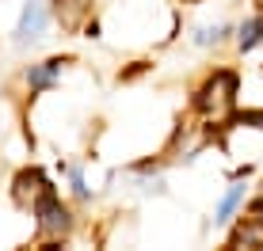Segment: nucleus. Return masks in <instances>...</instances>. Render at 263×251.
<instances>
[{
    "instance_id": "7ed1b4c3",
    "label": "nucleus",
    "mask_w": 263,
    "mask_h": 251,
    "mask_svg": "<svg viewBox=\"0 0 263 251\" xmlns=\"http://www.w3.org/2000/svg\"><path fill=\"white\" fill-rule=\"evenodd\" d=\"M46 191H53V186H50V179L42 175L39 168H23V172L15 175V183H12V194H15L20 205H34Z\"/></svg>"
},
{
    "instance_id": "20e7f679",
    "label": "nucleus",
    "mask_w": 263,
    "mask_h": 251,
    "mask_svg": "<svg viewBox=\"0 0 263 251\" xmlns=\"http://www.w3.org/2000/svg\"><path fill=\"white\" fill-rule=\"evenodd\" d=\"M46 31V0H27L20 23H15V42H34Z\"/></svg>"
},
{
    "instance_id": "f03ea898",
    "label": "nucleus",
    "mask_w": 263,
    "mask_h": 251,
    "mask_svg": "<svg viewBox=\"0 0 263 251\" xmlns=\"http://www.w3.org/2000/svg\"><path fill=\"white\" fill-rule=\"evenodd\" d=\"M34 217H39V232L50 236V240H61L72 228V217H69L65 205H61L58 191H46L39 202H34Z\"/></svg>"
},
{
    "instance_id": "1a4fd4ad",
    "label": "nucleus",
    "mask_w": 263,
    "mask_h": 251,
    "mask_svg": "<svg viewBox=\"0 0 263 251\" xmlns=\"http://www.w3.org/2000/svg\"><path fill=\"white\" fill-rule=\"evenodd\" d=\"M259 42H263V19L256 15V19H248V23L240 27V34H237V46H240L244 53H248V50H256Z\"/></svg>"
},
{
    "instance_id": "0eeeda50",
    "label": "nucleus",
    "mask_w": 263,
    "mask_h": 251,
    "mask_svg": "<svg viewBox=\"0 0 263 251\" xmlns=\"http://www.w3.org/2000/svg\"><path fill=\"white\" fill-rule=\"evenodd\" d=\"M61 65H65L61 57H50V61H39V65H31V69H27V88H31V92H46L53 80L61 76Z\"/></svg>"
},
{
    "instance_id": "39448f33",
    "label": "nucleus",
    "mask_w": 263,
    "mask_h": 251,
    "mask_svg": "<svg viewBox=\"0 0 263 251\" xmlns=\"http://www.w3.org/2000/svg\"><path fill=\"white\" fill-rule=\"evenodd\" d=\"M58 23H61V31H69V34H77L80 27H88V19H92V0H58Z\"/></svg>"
},
{
    "instance_id": "f257e3e1",
    "label": "nucleus",
    "mask_w": 263,
    "mask_h": 251,
    "mask_svg": "<svg viewBox=\"0 0 263 251\" xmlns=\"http://www.w3.org/2000/svg\"><path fill=\"white\" fill-rule=\"evenodd\" d=\"M195 107L206 114V118H214V122L229 118L233 107H237V76L233 73H214L202 88H198Z\"/></svg>"
},
{
    "instance_id": "423d86ee",
    "label": "nucleus",
    "mask_w": 263,
    "mask_h": 251,
    "mask_svg": "<svg viewBox=\"0 0 263 251\" xmlns=\"http://www.w3.org/2000/svg\"><path fill=\"white\" fill-rule=\"evenodd\" d=\"M229 247H263V213H244L240 225L229 232Z\"/></svg>"
},
{
    "instance_id": "9b49d317",
    "label": "nucleus",
    "mask_w": 263,
    "mask_h": 251,
    "mask_svg": "<svg viewBox=\"0 0 263 251\" xmlns=\"http://www.w3.org/2000/svg\"><path fill=\"white\" fill-rule=\"evenodd\" d=\"M256 4H259V8H263V0H256Z\"/></svg>"
},
{
    "instance_id": "9d476101",
    "label": "nucleus",
    "mask_w": 263,
    "mask_h": 251,
    "mask_svg": "<svg viewBox=\"0 0 263 251\" xmlns=\"http://www.w3.org/2000/svg\"><path fill=\"white\" fill-rule=\"evenodd\" d=\"M240 122H248V126H259V130H263V111H248Z\"/></svg>"
},
{
    "instance_id": "6e6552de",
    "label": "nucleus",
    "mask_w": 263,
    "mask_h": 251,
    "mask_svg": "<svg viewBox=\"0 0 263 251\" xmlns=\"http://www.w3.org/2000/svg\"><path fill=\"white\" fill-rule=\"evenodd\" d=\"M240 198H244V186L237 183V186H229V191L221 194V202H217V213H214V221L217 225H225V221L237 213V205H240Z\"/></svg>"
}]
</instances>
